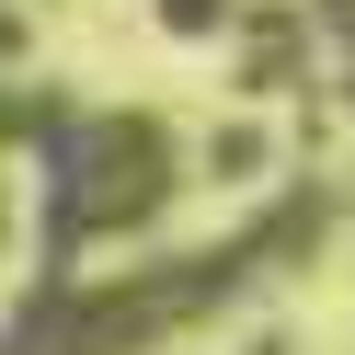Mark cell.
<instances>
[{"mask_svg": "<svg viewBox=\"0 0 355 355\" xmlns=\"http://www.w3.org/2000/svg\"><path fill=\"white\" fill-rule=\"evenodd\" d=\"M149 195H161V138H149L138 115H92L58 138V218L46 241L69 252L80 230H115V218H138Z\"/></svg>", "mask_w": 355, "mask_h": 355, "instance_id": "cell-1", "label": "cell"}, {"mask_svg": "<svg viewBox=\"0 0 355 355\" xmlns=\"http://www.w3.org/2000/svg\"><path fill=\"white\" fill-rule=\"evenodd\" d=\"M161 12H172V24H218V0H161Z\"/></svg>", "mask_w": 355, "mask_h": 355, "instance_id": "cell-2", "label": "cell"}]
</instances>
